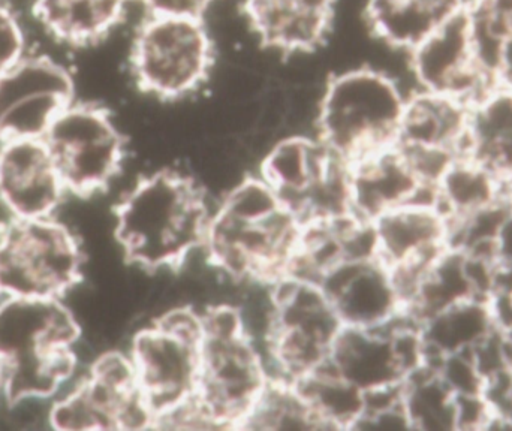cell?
<instances>
[{
  "label": "cell",
  "mask_w": 512,
  "mask_h": 431,
  "mask_svg": "<svg viewBox=\"0 0 512 431\" xmlns=\"http://www.w3.org/2000/svg\"><path fill=\"white\" fill-rule=\"evenodd\" d=\"M213 212L204 189L176 171L138 180L114 209V235L126 261L147 273L179 270L203 246Z\"/></svg>",
  "instance_id": "1"
},
{
  "label": "cell",
  "mask_w": 512,
  "mask_h": 431,
  "mask_svg": "<svg viewBox=\"0 0 512 431\" xmlns=\"http://www.w3.org/2000/svg\"><path fill=\"white\" fill-rule=\"evenodd\" d=\"M80 322L62 300L2 298L0 361L8 405L51 399L77 369Z\"/></svg>",
  "instance_id": "2"
},
{
  "label": "cell",
  "mask_w": 512,
  "mask_h": 431,
  "mask_svg": "<svg viewBox=\"0 0 512 431\" xmlns=\"http://www.w3.org/2000/svg\"><path fill=\"white\" fill-rule=\"evenodd\" d=\"M408 96L393 75L372 66L331 75L318 104L316 137L348 164L393 146Z\"/></svg>",
  "instance_id": "3"
},
{
  "label": "cell",
  "mask_w": 512,
  "mask_h": 431,
  "mask_svg": "<svg viewBox=\"0 0 512 431\" xmlns=\"http://www.w3.org/2000/svg\"><path fill=\"white\" fill-rule=\"evenodd\" d=\"M201 318V366L195 396L222 429H239L273 376L262 349L246 336L236 304H209L201 309Z\"/></svg>",
  "instance_id": "4"
},
{
  "label": "cell",
  "mask_w": 512,
  "mask_h": 431,
  "mask_svg": "<svg viewBox=\"0 0 512 431\" xmlns=\"http://www.w3.org/2000/svg\"><path fill=\"white\" fill-rule=\"evenodd\" d=\"M215 59L203 17L147 14L132 38L129 71L141 93L174 102L207 83Z\"/></svg>",
  "instance_id": "5"
},
{
  "label": "cell",
  "mask_w": 512,
  "mask_h": 431,
  "mask_svg": "<svg viewBox=\"0 0 512 431\" xmlns=\"http://www.w3.org/2000/svg\"><path fill=\"white\" fill-rule=\"evenodd\" d=\"M80 238L56 217L0 223V300H62L83 280Z\"/></svg>",
  "instance_id": "6"
},
{
  "label": "cell",
  "mask_w": 512,
  "mask_h": 431,
  "mask_svg": "<svg viewBox=\"0 0 512 431\" xmlns=\"http://www.w3.org/2000/svg\"><path fill=\"white\" fill-rule=\"evenodd\" d=\"M273 325L262 346L271 376L295 382L325 366L343 325L324 289L301 277L271 283Z\"/></svg>",
  "instance_id": "7"
},
{
  "label": "cell",
  "mask_w": 512,
  "mask_h": 431,
  "mask_svg": "<svg viewBox=\"0 0 512 431\" xmlns=\"http://www.w3.org/2000/svg\"><path fill=\"white\" fill-rule=\"evenodd\" d=\"M201 309L180 304L132 337L128 354L138 388L155 414L170 411L197 393L201 366Z\"/></svg>",
  "instance_id": "8"
},
{
  "label": "cell",
  "mask_w": 512,
  "mask_h": 431,
  "mask_svg": "<svg viewBox=\"0 0 512 431\" xmlns=\"http://www.w3.org/2000/svg\"><path fill=\"white\" fill-rule=\"evenodd\" d=\"M68 194L104 192L122 171L126 138L104 105L75 99L44 135Z\"/></svg>",
  "instance_id": "9"
},
{
  "label": "cell",
  "mask_w": 512,
  "mask_h": 431,
  "mask_svg": "<svg viewBox=\"0 0 512 431\" xmlns=\"http://www.w3.org/2000/svg\"><path fill=\"white\" fill-rule=\"evenodd\" d=\"M48 426L60 431L155 429V414L138 388L128 352L108 351L54 400Z\"/></svg>",
  "instance_id": "10"
},
{
  "label": "cell",
  "mask_w": 512,
  "mask_h": 431,
  "mask_svg": "<svg viewBox=\"0 0 512 431\" xmlns=\"http://www.w3.org/2000/svg\"><path fill=\"white\" fill-rule=\"evenodd\" d=\"M258 174L301 222L352 215L348 162L316 135H291L277 141L262 158Z\"/></svg>",
  "instance_id": "11"
},
{
  "label": "cell",
  "mask_w": 512,
  "mask_h": 431,
  "mask_svg": "<svg viewBox=\"0 0 512 431\" xmlns=\"http://www.w3.org/2000/svg\"><path fill=\"white\" fill-rule=\"evenodd\" d=\"M75 99L71 66L56 54L33 48L0 75V141L44 138Z\"/></svg>",
  "instance_id": "12"
},
{
  "label": "cell",
  "mask_w": 512,
  "mask_h": 431,
  "mask_svg": "<svg viewBox=\"0 0 512 431\" xmlns=\"http://www.w3.org/2000/svg\"><path fill=\"white\" fill-rule=\"evenodd\" d=\"M424 363L417 322L409 316L388 327H343L328 358V366L366 396L402 387Z\"/></svg>",
  "instance_id": "13"
},
{
  "label": "cell",
  "mask_w": 512,
  "mask_h": 431,
  "mask_svg": "<svg viewBox=\"0 0 512 431\" xmlns=\"http://www.w3.org/2000/svg\"><path fill=\"white\" fill-rule=\"evenodd\" d=\"M406 56L414 90L450 96L472 107L496 86L475 60L463 11Z\"/></svg>",
  "instance_id": "14"
},
{
  "label": "cell",
  "mask_w": 512,
  "mask_h": 431,
  "mask_svg": "<svg viewBox=\"0 0 512 431\" xmlns=\"http://www.w3.org/2000/svg\"><path fill=\"white\" fill-rule=\"evenodd\" d=\"M318 285L343 327H388L408 316L393 270L376 256L346 259Z\"/></svg>",
  "instance_id": "15"
},
{
  "label": "cell",
  "mask_w": 512,
  "mask_h": 431,
  "mask_svg": "<svg viewBox=\"0 0 512 431\" xmlns=\"http://www.w3.org/2000/svg\"><path fill=\"white\" fill-rule=\"evenodd\" d=\"M68 195L42 138L0 141V204L15 219L53 217Z\"/></svg>",
  "instance_id": "16"
},
{
  "label": "cell",
  "mask_w": 512,
  "mask_h": 431,
  "mask_svg": "<svg viewBox=\"0 0 512 431\" xmlns=\"http://www.w3.org/2000/svg\"><path fill=\"white\" fill-rule=\"evenodd\" d=\"M375 256L393 271L421 270L451 247V222L435 201H414L376 217Z\"/></svg>",
  "instance_id": "17"
},
{
  "label": "cell",
  "mask_w": 512,
  "mask_h": 431,
  "mask_svg": "<svg viewBox=\"0 0 512 431\" xmlns=\"http://www.w3.org/2000/svg\"><path fill=\"white\" fill-rule=\"evenodd\" d=\"M351 213L364 222L414 201H435L397 144L369 153L348 164Z\"/></svg>",
  "instance_id": "18"
},
{
  "label": "cell",
  "mask_w": 512,
  "mask_h": 431,
  "mask_svg": "<svg viewBox=\"0 0 512 431\" xmlns=\"http://www.w3.org/2000/svg\"><path fill=\"white\" fill-rule=\"evenodd\" d=\"M337 0H242V14L261 47L282 56L307 54L325 44Z\"/></svg>",
  "instance_id": "19"
},
{
  "label": "cell",
  "mask_w": 512,
  "mask_h": 431,
  "mask_svg": "<svg viewBox=\"0 0 512 431\" xmlns=\"http://www.w3.org/2000/svg\"><path fill=\"white\" fill-rule=\"evenodd\" d=\"M132 0H29L27 14L45 36L68 48L95 47L128 15Z\"/></svg>",
  "instance_id": "20"
},
{
  "label": "cell",
  "mask_w": 512,
  "mask_h": 431,
  "mask_svg": "<svg viewBox=\"0 0 512 431\" xmlns=\"http://www.w3.org/2000/svg\"><path fill=\"white\" fill-rule=\"evenodd\" d=\"M469 107L438 93L412 90L396 144L406 150L462 155L468 140Z\"/></svg>",
  "instance_id": "21"
},
{
  "label": "cell",
  "mask_w": 512,
  "mask_h": 431,
  "mask_svg": "<svg viewBox=\"0 0 512 431\" xmlns=\"http://www.w3.org/2000/svg\"><path fill=\"white\" fill-rule=\"evenodd\" d=\"M465 5L466 0H366L363 15L376 39L408 54Z\"/></svg>",
  "instance_id": "22"
},
{
  "label": "cell",
  "mask_w": 512,
  "mask_h": 431,
  "mask_svg": "<svg viewBox=\"0 0 512 431\" xmlns=\"http://www.w3.org/2000/svg\"><path fill=\"white\" fill-rule=\"evenodd\" d=\"M426 363L468 354L495 333V313L490 298L456 301L417 322Z\"/></svg>",
  "instance_id": "23"
},
{
  "label": "cell",
  "mask_w": 512,
  "mask_h": 431,
  "mask_svg": "<svg viewBox=\"0 0 512 431\" xmlns=\"http://www.w3.org/2000/svg\"><path fill=\"white\" fill-rule=\"evenodd\" d=\"M436 204L450 222L511 200L512 180L469 153L457 156L435 188Z\"/></svg>",
  "instance_id": "24"
},
{
  "label": "cell",
  "mask_w": 512,
  "mask_h": 431,
  "mask_svg": "<svg viewBox=\"0 0 512 431\" xmlns=\"http://www.w3.org/2000/svg\"><path fill=\"white\" fill-rule=\"evenodd\" d=\"M465 153L512 180V89L495 86L469 107Z\"/></svg>",
  "instance_id": "25"
},
{
  "label": "cell",
  "mask_w": 512,
  "mask_h": 431,
  "mask_svg": "<svg viewBox=\"0 0 512 431\" xmlns=\"http://www.w3.org/2000/svg\"><path fill=\"white\" fill-rule=\"evenodd\" d=\"M322 430H354L366 405V394L337 375L328 363L295 382Z\"/></svg>",
  "instance_id": "26"
},
{
  "label": "cell",
  "mask_w": 512,
  "mask_h": 431,
  "mask_svg": "<svg viewBox=\"0 0 512 431\" xmlns=\"http://www.w3.org/2000/svg\"><path fill=\"white\" fill-rule=\"evenodd\" d=\"M402 399L412 430H457V396L430 364L403 382Z\"/></svg>",
  "instance_id": "27"
},
{
  "label": "cell",
  "mask_w": 512,
  "mask_h": 431,
  "mask_svg": "<svg viewBox=\"0 0 512 431\" xmlns=\"http://www.w3.org/2000/svg\"><path fill=\"white\" fill-rule=\"evenodd\" d=\"M239 429L322 430L295 384L277 379L268 384Z\"/></svg>",
  "instance_id": "28"
},
{
  "label": "cell",
  "mask_w": 512,
  "mask_h": 431,
  "mask_svg": "<svg viewBox=\"0 0 512 431\" xmlns=\"http://www.w3.org/2000/svg\"><path fill=\"white\" fill-rule=\"evenodd\" d=\"M29 21L15 2H0V75L35 48Z\"/></svg>",
  "instance_id": "29"
},
{
  "label": "cell",
  "mask_w": 512,
  "mask_h": 431,
  "mask_svg": "<svg viewBox=\"0 0 512 431\" xmlns=\"http://www.w3.org/2000/svg\"><path fill=\"white\" fill-rule=\"evenodd\" d=\"M150 15L203 17L218 0H135Z\"/></svg>",
  "instance_id": "30"
},
{
  "label": "cell",
  "mask_w": 512,
  "mask_h": 431,
  "mask_svg": "<svg viewBox=\"0 0 512 431\" xmlns=\"http://www.w3.org/2000/svg\"><path fill=\"white\" fill-rule=\"evenodd\" d=\"M3 394V366L2 361H0V397Z\"/></svg>",
  "instance_id": "31"
}]
</instances>
